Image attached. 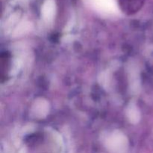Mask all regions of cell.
<instances>
[{
	"mask_svg": "<svg viewBox=\"0 0 153 153\" xmlns=\"http://www.w3.org/2000/svg\"><path fill=\"white\" fill-rule=\"evenodd\" d=\"M118 1L121 10L124 13L133 14L141 8L144 0H118Z\"/></svg>",
	"mask_w": 153,
	"mask_h": 153,
	"instance_id": "1",
	"label": "cell"
}]
</instances>
